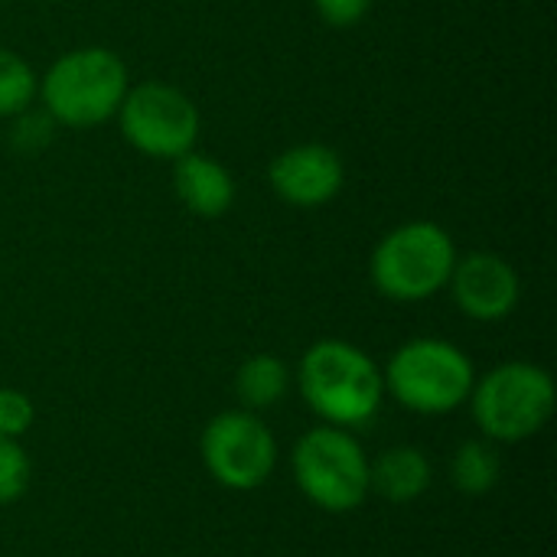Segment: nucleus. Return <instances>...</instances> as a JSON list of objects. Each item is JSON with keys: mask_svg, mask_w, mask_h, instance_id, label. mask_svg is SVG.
Returning <instances> with one entry per match:
<instances>
[{"mask_svg": "<svg viewBox=\"0 0 557 557\" xmlns=\"http://www.w3.org/2000/svg\"><path fill=\"white\" fill-rule=\"evenodd\" d=\"M297 388L320 424L346 431L372 421L385 398L382 369L366 349L346 339L313 343L300 359Z\"/></svg>", "mask_w": 557, "mask_h": 557, "instance_id": "1", "label": "nucleus"}, {"mask_svg": "<svg viewBox=\"0 0 557 557\" xmlns=\"http://www.w3.org/2000/svg\"><path fill=\"white\" fill-rule=\"evenodd\" d=\"M127 65L108 46H78L62 52L39 75L42 111L62 127H98L111 121L127 95Z\"/></svg>", "mask_w": 557, "mask_h": 557, "instance_id": "2", "label": "nucleus"}, {"mask_svg": "<svg viewBox=\"0 0 557 557\" xmlns=\"http://www.w3.org/2000/svg\"><path fill=\"white\" fill-rule=\"evenodd\" d=\"M202 463L206 473L232 490V493H251L264 486L277 467V441L261 414L232 408L215 414L202 431Z\"/></svg>", "mask_w": 557, "mask_h": 557, "instance_id": "8", "label": "nucleus"}, {"mask_svg": "<svg viewBox=\"0 0 557 557\" xmlns=\"http://www.w3.org/2000/svg\"><path fill=\"white\" fill-rule=\"evenodd\" d=\"M503 476V457L496 450L493 441L476 437L457 447L454 460H450V483L463 493V496H486L496 490Z\"/></svg>", "mask_w": 557, "mask_h": 557, "instance_id": "14", "label": "nucleus"}, {"mask_svg": "<svg viewBox=\"0 0 557 557\" xmlns=\"http://www.w3.org/2000/svg\"><path fill=\"white\" fill-rule=\"evenodd\" d=\"M457 258L454 235L437 222L418 219L382 235L369 258V277L382 297L418 304L447 287Z\"/></svg>", "mask_w": 557, "mask_h": 557, "instance_id": "5", "label": "nucleus"}, {"mask_svg": "<svg viewBox=\"0 0 557 557\" xmlns=\"http://www.w3.org/2000/svg\"><path fill=\"white\" fill-rule=\"evenodd\" d=\"M33 421H36V408L29 395L16 388H0V437L20 441L33 428Z\"/></svg>", "mask_w": 557, "mask_h": 557, "instance_id": "17", "label": "nucleus"}, {"mask_svg": "<svg viewBox=\"0 0 557 557\" xmlns=\"http://www.w3.org/2000/svg\"><path fill=\"white\" fill-rule=\"evenodd\" d=\"M29 457L20 441L0 437V506L16 503L29 490Z\"/></svg>", "mask_w": 557, "mask_h": 557, "instance_id": "16", "label": "nucleus"}, {"mask_svg": "<svg viewBox=\"0 0 557 557\" xmlns=\"http://www.w3.org/2000/svg\"><path fill=\"white\" fill-rule=\"evenodd\" d=\"M39 98V75L10 49H0V117H16Z\"/></svg>", "mask_w": 557, "mask_h": 557, "instance_id": "15", "label": "nucleus"}, {"mask_svg": "<svg viewBox=\"0 0 557 557\" xmlns=\"http://www.w3.org/2000/svg\"><path fill=\"white\" fill-rule=\"evenodd\" d=\"M173 189L180 202L199 219H222L235 202L232 173L199 150H189L173 160Z\"/></svg>", "mask_w": 557, "mask_h": 557, "instance_id": "11", "label": "nucleus"}, {"mask_svg": "<svg viewBox=\"0 0 557 557\" xmlns=\"http://www.w3.org/2000/svg\"><path fill=\"white\" fill-rule=\"evenodd\" d=\"M114 117L121 124L124 140L144 157L176 160L196 150L199 108L176 85L166 82L131 85Z\"/></svg>", "mask_w": 557, "mask_h": 557, "instance_id": "7", "label": "nucleus"}, {"mask_svg": "<svg viewBox=\"0 0 557 557\" xmlns=\"http://www.w3.org/2000/svg\"><path fill=\"white\" fill-rule=\"evenodd\" d=\"M52 127H55V121H52L46 111L33 114V108H26L23 114H16L13 144H16L23 153H39V150L49 144V137H52Z\"/></svg>", "mask_w": 557, "mask_h": 557, "instance_id": "18", "label": "nucleus"}, {"mask_svg": "<svg viewBox=\"0 0 557 557\" xmlns=\"http://www.w3.org/2000/svg\"><path fill=\"white\" fill-rule=\"evenodd\" d=\"M268 183L281 202L294 209H320L339 196L346 183V163L326 144H297L271 160Z\"/></svg>", "mask_w": 557, "mask_h": 557, "instance_id": "10", "label": "nucleus"}, {"mask_svg": "<svg viewBox=\"0 0 557 557\" xmlns=\"http://www.w3.org/2000/svg\"><path fill=\"white\" fill-rule=\"evenodd\" d=\"M428 486H431V463L418 447L382 450L369 473V490L395 506L421 499L428 493Z\"/></svg>", "mask_w": 557, "mask_h": 557, "instance_id": "12", "label": "nucleus"}, {"mask_svg": "<svg viewBox=\"0 0 557 557\" xmlns=\"http://www.w3.org/2000/svg\"><path fill=\"white\" fill-rule=\"evenodd\" d=\"M480 434L493 444H522L555 414V379L535 362H503L473 382L467 398Z\"/></svg>", "mask_w": 557, "mask_h": 557, "instance_id": "4", "label": "nucleus"}, {"mask_svg": "<svg viewBox=\"0 0 557 557\" xmlns=\"http://www.w3.org/2000/svg\"><path fill=\"white\" fill-rule=\"evenodd\" d=\"M382 382L385 395L401 408L424 418H444L467 405L476 369L460 346L437 336H418L392 352Z\"/></svg>", "mask_w": 557, "mask_h": 557, "instance_id": "3", "label": "nucleus"}, {"mask_svg": "<svg viewBox=\"0 0 557 557\" xmlns=\"http://www.w3.org/2000/svg\"><path fill=\"white\" fill-rule=\"evenodd\" d=\"M290 392V369L284 359L271 352H258L245 359L235 372V398L245 411H271L277 408Z\"/></svg>", "mask_w": 557, "mask_h": 557, "instance_id": "13", "label": "nucleus"}, {"mask_svg": "<svg viewBox=\"0 0 557 557\" xmlns=\"http://www.w3.org/2000/svg\"><path fill=\"white\" fill-rule=\"evenodd\" d=\"M313 7L326 26L349 29L366 20V13L372 10V0H313Z\"/></svg>", "mask_w": 557, "mask_h": 557, "instance_id": "19", "label": "nucleus"}, {"mask_svg": "<svg viewBox=\"0 0 557 557\" xmlns=\"http://www.w3.org/2000/svg\"><path fill=\"white\" fill-rule=\"evenodd\" d=\"M447 287L460 313L476 323L506 320L519 307V297H522L516 268L496 251H470L457 258Z\"/></svg>", "mask_w": 557, "mask_h": 557, "instance_id": "9", "label": "nucleus"}, {"mask_svg": "<svg viewBox=\"0 0 557 557\" xmlns=\"http://www.w3.org/2000/svg\"><path fill=\"white\" fill-rule=\"evenodd\" d=\"M290 470L297 490L330 516L359 509L372 493L369 490L372 460L346 428H333V424L310 428L290 450Z\"/></svg>", "mask_w": 557, "mask_h": 557, "instance_id": "6", "label": "nucleus"}]
</instances>
